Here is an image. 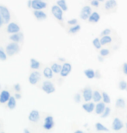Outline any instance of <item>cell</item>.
<instances>
[{"instance_id": "cell-1", "label": "cell", "mask_w": 127, "mask_h": 133, "mask_svg": "<svg viewBox=\"0 0 127 133\" xmlns=\"http://www.w3.org/2000/svg\"><path fill=\"white\" fill-rule=\"evenodd\" d=\"M21 49L20 45L17 42H10L9 44H7V46L5 47V52H6L7 55L9 57H12L14 55H17L19 53Z\"/></svg>"}, {"instance_id": "cell-2", "label": "cell", "mask_w": 127, "mask_h": 133, "mask_svg": "<svg viewBox=\"0 0 127 133\" xmlns=\"http://www.w3.org/2000/svg\"><path fill=\"white\" fill-rule=\"evenodd\" d=\"M0 15L2 16L5 24H9L10 20H11V14H10V11L8 9V7H6L5 5L0 4Z\"/></svg>"}, {"instance_id": "cell-3", "label": "cell", "mask_w": 127, "mask_h": 133, "mask_svg": "<svg viewBox=\"0 0 127 133\" xmlns=\"http://www.w3.org/2000/svg\"><path fill=\"white\" fill-rule=\"evenodd\" d=\"M42 79V74L37 70H33L29 75V83L32 86H36Z\"/></svg>"}, {"instance_id": "cell-4", "label": "cell", "mask_w": 127, "mask_h": 133, "mask_svg": "<svg viewBox=\"0 0 127 133\" xmlns=\"http://www.w3.org/2000/svg\"><path fill=\"white\" fill-rule=\"evenodd\" d=\"M63 10L58 6L57 4H54L51 7V13L54 16V17L56 19L58 22L62 23L63 22Z\"/></svg>"}, {"instance_id": "cell-5", "label": "cell", "mask_w": 127, "mask_h": 133, "mask_svg": "<svg viewBox=\"0 0 127 133\" xmlns=\"http://www.w3.org/2000/svg\"><path fill=\"white\" fill-rule=\"evenodd\" d=\"M42 90L43 91L45 94H54L55 92V87L53 82H51L50 81H45L42 82V87H41Z\"/></svg>"}, {"instance_id": "cell-6", "label": "cell", "mask_w": 127, "mask_h": 133, "mask_svg": "<svg viewBox=\"0 0 127 133\" xmlns=\"http://www.w3.org/2000/svg\"><path fill=\"white\" fill-rule=\"evenodd\" d=\"M6 32L8 34H16V33H19L21 32V27L18 23L12 22L10 23L9 24H7V28H6Z\"/></svg>"}, {"instance_id": "cell-7", "label": "cell", "mask_w": 127, "mask_h": 133, "mask_svg": "<svg viewBox=\"0 0 127 133\" xmlns=\"http://www.w3.org/2000/svg\"><path fill=\"white\" fill-rule=\"evenodd\" d=\"M48 7V3L46 1H37L32 0V6L31 9L33 10H42Z\"/></svg>"}, {"instance_id": "cell-8", "label": "cell", "mask_w": 127, "mask_h": 133, "mask_svg": "<svg viewBox=\"0 0 127 133\" xmlns=\"http://www.w3.org/2000/svg\"><path fill=\"white\" fill-rule=\"evenodd\" d=\"M43 128L46 130V131H50L54 128L55 126V120H54V118L52 116H47L46 118H44V121H43Z\"/></svg>"}, {"instance_id": "cell-9", "label": "cell", "mask_w": 127, "mask_h": 133, "mask_svg": "<svg viewBox=\"0 0 127 133\" xmlns=\"http://www.w3.org/2000/svg\"><path fill=\"white\" fill-rule=\"evenodd\" d=\"M92 95H93V91L91 87H86L82 90V98L85 102H90L92 99Z\"/></svg>"}, {"instance_id": "cell-10", "label": "cell", "mask_w": 127, "mask_h": 133, "mask_svg": "<svg viewBox=\"0 0 127 133\" xmlns=\"http://www.w3.org/2000/svg\"><path fill=\"white\" fill-rule=\"evenodd\" d=\"M92 8L88 6V5H86V6H84L82 9L81 10V14H80V17L82 20H88L89 17L91 16L92 14Z\"/></svg>"}, {"instance_id": "cell-11", "label": "cell", "mask_w": 127, "mask_h": 133, "mask_svg": "<svg viewBox=\"0 0 127 133\" xmlns=\"http://www.w3.org/2000/svg\"><path fill=\"white\" fill-rule=\"evenodd\" d=\"M71 71H72V65H71L69 62H65L64 64L62 65V71H61L60 75L63 77V78H65V77H68Z\"/></svg>"}, {"instance_id": "cell-12", "label": "cell", "mask_w": 127, "mask_h": 133, "mask_svg": "<svg viewBox=\"0 0 127 133\" xmlns=\"http://www.w3.org/2000/svg\"><path fill=\"white\" fill-rule=\"evenodd\" d=\"M124 127V123L122 122L120 118H115L112 120V129L114 131H119L120 130H122Z\"/></svg>"}, {"instance_id": "cell-13", "label": "cell", "mask_w": 127, "mask_h": 133, "mask_svg": "<svg viewBox=\"0 0 127 133\" xmlns=\"http://www.w3.org/2000/svg\"><path fill=\"white\" fill-rule=\"evenodd\" d=\"M28 118L31 123H37L40 120V112L37 110H32L29 113Z\"/></svg>"}, {"instance_id": "cell-14", "label": "cell", "mask_w": 127, "mask_h": 133, "mask_svg": "<svg viewBox=\"0 0 127 133\" xmlns=\"http://www.w3.org/2000/svg\"><path fill=\"white\" fill-rule=\"evenodd\" d=\"M10 97H11V95H10V92L8 90H3L0 92V104L7 103L10 99Z\"/></svg>"}, {"instance_id": "cell-15", "label": "cell", "mask_w": 127, "mask_h": 133, "mask_svg": "<svg viewBox=\"0 0 127 133\" xmlns=\"http://www.w3.org/2000/svg\"><path fill=\"white\" fill-rule=\"evenodd\" d=\"M33 16L38 21H43L46 20L48 17V15L45 13L43 10H33Z\"/></svg>"}, {"instance_id": "cell-16", "label": "cell", "mask_w": 127, "mask_h": 133, "mask_svg": "<svg viewBox=\"0 0 127 133\" xmlns=\"http://www.w3.org/2000/svg\"><path fill=\"white\" fill-rule=\"evenodd\" d=\"M117 5H118V3L116 0H106V1L105 2L104 8L106 10H112L116 9Z\"/></svg>"}, {"instance_id": "cell-17", "label": "cell", "mask_w": 127, "mask_h": 133, "mask_svg": "<svg viewBox=\"0 0 127 133\" xmlns=\"http://www.w3.org/2000/svg\"><path fill=\"white\" fill-rule=\"evenodd\" d=\"M10 40L13 42H17V43H20L23 41V34L22 32L19 33H16V34H12L10 36Z\"/></svg>"}, {"instance_id": "cell-18", "label": "cell", "mask_w": 127, "mask_h": 133, "mask_svg": "<svg viewBox=\"0 0 127 133\" xmlns=\"http://www.w3.org/2000/svg\"><path fill=\"white\" fill-rule=\"evenodd\" d=\"M82 108L85 111H86V112H88V113H91L95 110L94 102H85L82 105Z\"/></svg>"}, {"instance_id": "cell-19", "label": "cell", "mask_w": 127, "mask_h": 133, "mask_svg": "<svg viewBox=\"0 0 127 133\" xmlns=\"http://www.w3.org/2000/svg\"><path fill=\"white\" fill-rule=\"evenodd\" d=\"M105 103L104 102H99L97 103V105H95V112L97 115H101L104 112V111L105 110Z\"/></svg>"}, {"instance_id": "cell-20", "label": "cell", "mask_w": 127, "mask_h": 133, "mask_svg": "<svg viewBox=\"0 0 127 133\" xmlns=\"http://www.w3.org/2000/svg\"><path fill=\"white\" fill-rule=\"evenodd\" d=\"M42 74L47 79H51L54 77V72L52 71L51 68H49V66L44 68L43 71H42Z\"/></svg>"}, {"instance_id": "cell-21", "label": "cell", "mask_w": 127, "mask_h": 133, "mask_svg": "<svg viewBox=\"0 0 127 133\" xmlns=\"http://www.w3.org/2000/svg\"><path fill=\"white\" fill-rule=\"evenodd\" d=\"M100 19V15L99 14L98 12L96 11H93L91 14V16L89 17L88 18V22L89 23H96L99 21Z\"/></svg>"}, {"instance_id": "cell-22", "label": "cell", "mask_w": 127, "mask_h": 133, "mask_svg": "<svg viewBox=\"0 0 127 133\" xmlns=\"http://www.w3.org/2000/svg\"><path fill=\"white\" fill-rule=\"evenodd\" d=\"M41 68V62H38L35 58H31L30 59V68L32 70H38Z\"/></svg>"}, {"instance_id": "cell-23", "label": "cell", "mask_w": 127, "mask_h": 133, "mask_svg": "<svg viewBox=\"0 0 127 133\" xmlns=\"http://www.w3.org/2000/svg\"><path fill=\"white\" fill-rule=\"evenodd\" d=\"M51 69H52V71L54 72V74H61V71H62V65H61L59 64V63H57V62H53L52 64H51Z\"/></svg>"}, {"instance_id": "cell-24", "label": "cell", "mask_w": 127, "mask_h": 133, "mask_svg": "<svg viewBox=\"0 0 127 133\" xmlns=\"http://www.w3.org/2000/svg\"><path fill=\"white\" fill-rule=\"evenodd\" d=\"M17 106V99L15 98V96H11L9 101L7 102V107L10 110H14Z\"/></svg>"}, {"instance_id": "cell-25", "label": "cell", "mask_w": 127, "mask_h": 133, "mask_svg": "<svg viewBox=\"0 0 127 133\" xmlns=\"http://www.w3.org/2000/svg\"><path fill=\"white\" fill-rule=\"evenodd\" d=\"M102 99V94H100L99 91H96L93 92V95H92V100H93L94 103H99L100 102Z\"/></svg>"}, {"instance_id": "cell-26", "label": "cell", "mask_w": 127, "mask_h": 133, "mask_svg": "<svg viewBox=\"0 0 127 133\" xmlns=\"http://www.w3.org/2000/svg\"><path fill=\"white\" fill-rule=\"evenodd\" d=\"M112 42V37L110 36H104L100 38V42H101L102 46H105V45L110 44L111 42Z\"/></svg>"}, {"instance_id": "cell-27", "label": "cell", "mask_w": 127, "mask_h": 133, "mask_svg": "<svg viewBox=\"0 0 127 133\" xmlns=\"http://www.w3.org/2000/svg\"><path fill=\"white\" fill-rule=\"evenodd\" d=\"M56 4L59 6L61 9H62L63 11H67L68 10V4H67V1L66 0H57L56 2Z\"/></svg>"}, {"instance_id": "cell-28", "label": "cell", "mask_w": 127, "mask_h": 133, "mask_svg": "<svg viewBox=\"0 0 127 133\" xmlns=\"http://www.w3.org/2000/svg\"><path fill=\"white\" fill-rule=\"evenodd\" d=\"M84 74L86 75V78L88 79H93L95 75H96V74H95V71L93 70V69H86V70L84 71Z\"/></svg>"}, {"instance_id": "cell-29", "label": "cell", "mask_w": 127, "mask_h": 133, "mask_svg": "<svg viewBox=\"0 0 127 133\" xmlns=\"http://www.w3.org/2000/svg\"><path fill=\"white\" fill-rule=\"evenodd\" d=\"M81 25L80 24H76L75 26H71L68 30V33L71 34V35H75V34H77L79 31L81 30Z\"/></svg>"}, {"instance_id": "cell-30", "label": "cell", "mask_w": 127, "mask_h": 133, "mask_svg": "<svg viewBox=\"0 0 127 133\" xmlns=\"http://www.w3.org/2000/svg\"><path fill=\"white\" fill-rule=\"evenodd\" d=\"M116 107L119 109H124L125 107V100L122 99V98L118 99L116 100Z\"/></svg>"}, {"instance_id": "cell-31", "label": "cell", "mask_w": 127, "mask_h": 133, "mask_svg": "<svg viewBox=\"0 0 127 133\" xmlns=\"http://www.w3.org/2000/svg\"><path fill=\"white\" fill-rule=\"evenodd\" d=\"M8 59V55L5 52V49H4L3 47H0V61L1 62H6Z\"/></svg>"}, {"instance_id": "cell-32", "label": "cell", "mask_w": 127, "mask_h": 133, "mask_svg": "<svg viewBox=\"0 0 127 133\" xmlns=\"http://www.w3.org/2000/svg\"><path fill=\"white\" fill-rule=\"evenodd\" d=\"M95 128L98 131H109V129L107 127H105V125H103L101 123H96L95 124Z\"/></svg>"}, {"instance_id": "cell-33", "label": "cell", "mask_w": 127, "mask_h": 133, "mask_svg": "<svg viewBox=\"0 0 127 133\" xmlns=\"http://www.w3.org/2000/svg\"><path fill=\"white\" fill-rule=\"evenodd\" d=\"M92 45H93L96 49H101V48H102V44H101V42H100V39H99L98 37L93 39V41H92Z\"/></svg>"}, {"instance_id": "cell-34", "label": "cell", "mask_w": 127, "mask_h": 133, "mask_svg": "<svg viewBox=\"0 0 127 133\" xmlns=\"http://www.w3.org/2000/svg\"><path fill=\"white\" fill-rule=\"evenodd\" d=\"M102 100H103V102L105 103V104H110L111 103L110 96L108 95L107 92H102Z\"/></svg>"}, {"instance_id": "cell-35", "label": "cell", "mask_w": 127, "mask_h": 133, "mask_svg": "<svg viewBox=\"0 0 127 133\" xmlns=\"http://www.w3.org/2000/svg\"><path fill=\"white\" fill-rule=\"evenodd\" d=\"M118 88L122 91H125L127 88V82L125 81H120L119 83H118Z\"/></svg>"}, {"instance_id": "cell-36", "label": "cell", "mask_w": 127, "mask_h": 133, "mask_svg": "<svg viewBox=\"0 0 127 133\" xmlns=\"http://www.w3.org/2000/svg\"><path fill=\"white\" fill-rule=\"evenodd\" d=\"M109 54H110V50L108 49H100V51H99V55H101L103 57L108 56Z\"/></svg>"}, {"instance_id": "cell-37", "label": "cell", "mask_w": 127, "mask_h": 133, "mask_svg": "<svg viewBox=\"0 0 127 133\" xmlns=\"http://www.w3.org/2000/svg\"><path fill=\"white\" fill-rule=\"evenodd\" d=\"M110 113H111V108L106 106V107H105V110L104 111V112H103V114L101 115V118H107V117L110 115Z\"/></svg>"}, {"instance_id": "cell-38", "label": "cell", "mask_w": 127, "mask_h": 133, "mask_svg": "<svg viewBox=\"0 0 127 133\" xmlns=\"http://www.w3.org/2000/svg\"><path fill=\"white\" fill-rule=\"evenodd\" d=\"M13 89L16 92H21V91H22V87H21V85L19 83H16L13 86Z\"/></svg>"}, {"instance_id": "cell-39", "label": "cell", "mask_w": 127, "mask_h": 133, "mask_svg": "<svg viewBox=\"0 0 127 133\" xmlns=\"http://www.w3.org/2000/svg\"><path fill=\"white\" fill-rule=\"evenodd\" d=\"M68 24L70 26H75L76 24H78V20L76 19V18H73V19H71V20H68Z\"/></svg>"}, {"instance_id": "cell-40", "label": "cell", "mask_w": 127, "mask_h": 133, "mask_svg": "<svg viewBox=\"0 0 127 133\" xmlns=\"http://www.w3.org/2000/svg\"><path fill=\"white\" fill-rule=\"evenodd\" d=\"M73 100H75L76 103H80L81 101V95L80 94H75V96H73Z\"/></svg>"}, {"instance_id": "cell-41", "label": "cell", "mask_w": 127, "mask_h": 133, "mask_svg": "<svg viewBox=\"0 0 127 133\" xmlns=\"http://www.w3.org/2000/svg\"><path fill=\"white\" fill-rule=\"evenodd\" d=\"M111 33H112V30H111V29H105V30L101 32V36H109Z\"/></svg>"}, {"instance_id": "cell-42", "label": "cell", "mask_w": 127, "mask_h": 133, "mask_svg": "<svg viewBox=\"0 0 127 133\" xmlns=\"http://www.w3.org/2000/svg\"><path fill=\"white\" fill-rule=\"evenodd\" d=\"M91 4H92V6H93V7H99V2L98 1V0H92L91 1Z\"/></svg>"}, {"instance_id": "cell-43", "label": "cell", "mask_w": 127, "mask_h": 133, "mask_svg": "<svg viewBox=\"0 0 127 133\" xmlns=\"http://www.w3.org/2000/svg\"><path fill=\"white\" fill-rule=\"evenodd\" d=\"M122 70H123V73L127 75V62H125L122 66Z\"/></svg>"}, {"instance_id": "cell-44", "label": "cell", "mask_w": 127, "mask_h": 133, "mask_svg": "<svg viewBox=\"0 0 127 133\" xmlns=\"http://www.w3.org/2000/svg\"><path fill=\"white\" fill-rule=\"evenodd\" d=\"M14 96H15V98L17 99H22V94H21V92H16Z\"/></svg>"}, {"instance_id": "cell-45", "label": "cell", "mask_w": 127, "mask_h": 133, "mask_svg": "<svg viewBox=\"0 0 127 133\" xmlns=\"http://www.w3.org/2000/svg\"><path fill=\"white\" fill-rule=\"evenodd\" d=\"M4 24V19H3L2 16L0 15V29L3 27V25Z\"/></svg>"}, {"instance_id": "cell-46", "label": "cell", "mask_w": 127, "mask_h": 133, "mask_svg": "<svg viewBox=\"0 0 127 133\" xmlns=\"http://www.w3.org/2000/svg\"><path fill=\"white\" fill-rule=\"evenodd\" d=\"M31 6H32V0H28L27 7L29 8V9H31Z\"/></svg>"}, {"instance_id": "cell-47", "label": "cell", "mask_w": 127, "mask_h": 133, "mask_svg": "<svg viewBox=\"0 0 127 133\" xmlns=\"http://www.w3.org/2000/svg\"><path fill=\"white\" fill-rule=\"evenodd\" d=\"M23 133H32V132H31L28 128H25L24 130H23Z\"/></svg>"}, {"instance_id": "cell-48", "label": "cell", "mask_w": 127, "mask_h": 133, "mask_svg": "<svg viewBox=\"0 0 127 133\" xmlns=\"http://www.w3.org/2000/svg\"><path fill=\"white\" fill-rule=\"evenodd\" d=\"M103 58H104V57L101 56V55H99V56H98V59H99V61L100 62H103Z\"/></svg>"}, {"instance_id": "cell-49", "label": "cell", "mask_w": 127, "mask_h": 133, "mask_svg": "<svg viewBox=\"0 0 127 133\" xmlns=\"http://www.w3.org/2000/svg\"><path fill=\"white\" fill-rule=\"evenodd\" d=\"M73 133H84L82 131H81V130H77V131H75Z\"/></svg>"}, {"instance_id": "cell-50", "label": "cell", "mask_w": 127, "mask_h": 133, "mask_svg": "<svg viewBox=\"0 0 127 133\" xmlns=\"http://www.w3.org/2000/svg\"><path fill=\"white\" fill-rule=\"evenodd\" d=\"M59 61H61V62H64V59H62V58H60V59H59Z\"/></svg>"}, {"instance_id": "cell-51", "label": "cell", "mask_w": 127, "mask_h": 133, "mask_svg": "<svg viewBox=\"0 0 127 133\" xmlns=\"http://www.w3.org/2000/svg\"><path fill=\"white\" fill-rule=\"evenodd\" d=\"M98 1H99V2H105V0H98Z\"/></svg>"}, {"instance_id": "cell-52", "label": "cell", "mask_w": 127, "mask_h": 133, "mask_svg": "<svg viewBox=\"0 0 127 133\" xmlns=\"http://www.w3.org/2000/svg\"><path fill=\"white\" fill-rule=\"evenodd\" d=\"M37 1H46V0H37Z\"/></svg>"}, {"instance_id": "cell-53", "label": "cell", "mask_w": 127, "mask_h": 133, "mask_svg": "<svg viewBox=\"0 0 127 133\" xmlns=\"http://www.w3.org/2000/svg\"><path fill=\"white\" fill-rule=\"evenodd\" d=\"M125 126H126V129H127V124H125Z\"/></svg>"}, {"instance_id": "cell-54", "label": "cell", "mask_w": 127, "mask_h": 133, "mask_svg": "<svg viewBox=\"0 0 127 133\" xmlns=\"http://www.w3.org/2000/svg\"><path fill=\"white\" fill-rule=\"evenodd\" d=\"M0 133H5V132H4V131H2V132H0Z\"/></svg>"}, {"instance_id": "cell-55", "label": "cell", "mask_w": 127, "mask_h": 133, "mask_svg": "<svg viewBox=\"0 0 127 133\" xmlns=\"http://www.w3.org/2000/svg\"><path fill=\"white\" fill-rule=\"evenodd\" d=\"M0 130H1V125H0Z\"/></svg>"}, {"instance_id": "cell-56", "label": "cell", "mask_w": 127, "mask_h": 133, "mask_svg": "<svg viewBox=\"0 0 127 133\" xmlns=\"http://www.w3.org/2000/svg\"><path fill=\"white\" fill-rule=\"evenodd\" d=\"M0 88H1V85H0Z\"/></svg>"}, {"instance_id": "cell-57", "label": "cell", "mask_w": 127, "mask_h": 133, "mask_svg": "<svg viewBox=\"0 0 127 133\" xmlns=\"http://www.w3.org/2000/svg\"><path fill=\"white\" fill-rule=\"evenodd\" d=\"M88 1H92V0H88Z\"/></svg>"}, {"instance_id": "cell-58", "label": "cell", "mask_w": 127, "mask_h": 133, "mask_svg": "<svg viewBox=\"0 0 127 133\" xmlns=\"http://www.w3.org/2000/svg\"><path fill=\"white\" fill-rule=\"evenodd\" d=\"M126 133H127V130H126Z\"/></svg>"}, {"instance_id": "cell-59", "label": "cell", "mask_w": 127, "mask_h": 133, "mask_svg": "<svg viewBox=\"0 0 127 133\" xmlns=\"http://www.w3.org/2000/svg\"><path fill=\"white\" fill-rule=\"evenodd\" d=\"M126 91H127V88H126Z\"/></svg>"}]
</instances>
